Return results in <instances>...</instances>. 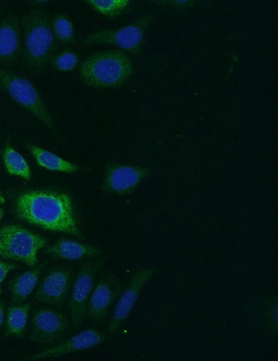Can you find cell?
Masks as SVG:
<instances>
[{"label":"cell","instance_id":"ffe728a7","mask_svg":"<svg viewBox=\"0 0 278 361\" xmlns=\"http://www.w3.org/2000/svg\"><path fill=\"white\" fill-rule=\"evenodd\" d=\"M51 27L56 41L62 44H70L74 39V26L70 17L57 13L50 20Z\"/></svg>","mask_w":278,"mask_h":361},{"label":"cell","instance_id":"52a82bcc","mask_svg":"<svg viewBox=\"0 0 278 361\" xmlns=\"http://www.w3.org/2000/svg\"><path fill=\"white\" fill-rule=\"evenodd\" d=\"M103 265L101 260L87 262L79 270L74 280L68 301L70 317L73 329L83 324L86 316L87 304L94 287L97 271Z\"/></svg>","mask_w":278,"mask_h":361},{"label":"cell","instance_id":"30bf717a","mask_svg":"<svg viewBox=\"0 0 278 361\" xmlns=\"http://www.w3.org/2000/svg\"><path fill=\"white\" fill-rule=\"evenodd\" d=\"M121 290L117 278L108 274L101 278L92 290L87 304L86 315L95 323L101 322Z\"/></svg>","mask_w":278,"mask_h":361},{"label":"cell","instance_id":"4316f807","mask_svg":"<svg viewBox=\"0 0 278 361\" xmlns=\"http://www.w3.org/2000/svg\"><path fill=\"white\" fill-rule=\"evenodd\" d=\"M3 214H4V212H3V209L0 208V220L3 217Z\"/></svg>","mask_w":278,"mask_h":361},{"label":"cell","instance_id":"5b68a950","mask_svg":"<svg viewBox=\"0 0 278 361\" xmlns=\"http://www.w3.org/2000/svg\"><path fill=\"white\" fill-rule=\"evenodd\" d=\"M154 17L147 14L133 23L117 28H104L88 35L81 40V44H108L120 47L133 55L141 52L145 31Z\"/></svg>","mask_w":278,"mask_h":361},{"label":"cell","instance_id":"3957f363","mask_svg":"<svg viewBox=\"0 0 278 361\" xmlns=\"http://www.w3.org/2000/svg\"><path fill=\"white\" fill-rule=\"evenodd\" d=\"M79 73L81 81L89 87L116 88L129 80L133 66L122 51L110 49L89 56L80 64Z\"/></svg>","mask_w":278,"mask_h":361},{"label":"cell","instance_id":"4fadbf2b","mask_svg":"<svg viewBox=\"0 0 278 361\" xmlns=\"http://www.w3.org/2000/svg\"><path fill=\"white\" fill-rule=\"evenodd\" d=\"M150 173L148 168L113 165L109 167L106 174V189L121 195L130 194Z\"/></svg>","mask_w":278,"mask_h":361},{"label":"cell","instance_id":"6da1fadb","mask_svg":"<svg viewBox=\"0 0 278 361\" xmlns=\"http://www.w3.org/2000/svg\"><path fill=\"white\" fill-rule=\"evenodd\" d=\"M15 212L22 221L44 230L81 235L72 201L65 193L26 192L17 199Z\"/></svg>","mask_w":278,"mask_h":361},{"label":"cell","instance_id":"d6986e66","mask_svg":"<svg viewBox=\"0 0 278 361\" xmlns=\"http://www.w3.org/2000/svg\"><path fill=\"white\" fill-rule=\"evenodd\" d=\"M3 160L7 171L28 180L31 171L26 159L13 146L6 145L3 151Z\"/></svg>","mask_w":278,"mask_h":361},{"label":"cell","instance_id":"8992f818","mask_svg":"<svg viewBox=\"0 0 278 361\" xmlns=\"http://www.w3.org/2000/svg\"><path fill=\"white\" fill-rule=\"evenodd\" d=\"M0 85L17 103L29 110L47 126H54L41 95L30 80L0 67Z\"/></svg>","mask_w":278,"mask_h":361},{"label":"cell","instance_id":"83f0119b","mask_svg":"<svg viewBox=\"0 0 278 361\" xmlns=\"http://www.w3.org/2000/svg\"><path fill=\"white\" fill-rule=\"evenodd\" d=\"M0 91L1 92H4L5 91L3 87L1 85H0Z\"/></svg>","mask_w":278,"mask_h":361},{"label":"cell","instance_id":"ba28073f","mask_svg":"<svg viewBox=\"0 0 278 361\" xmlns=\"http://www.w3.org/2000/svg\"><path fill=\"white\" fill-rule=\"evenodd\" d=\"M67 326L68 320L62 312L42 308L33 313L30 339L38 344H49L60 338Z\"/></svg>","mask_w":278,"mask_h":361},{"label":"cell","instance_id":"f1b7e54d","mask_svg":"<svg viewBox=\"0 0 278 361\" xmlns=\"http://www.w3.org/2000/svg\"><path fill=\"white\" fill-rule=\"evenodd\" d=\"M1 7H0V16H1Z\"/></svg>","mask_w":278,"mask_h":361},{"label":"cell","instance_id":"ac0fdd59","mask_svg":"<svg viewBox=\"0 0 278 361\" xmlns=\"http://www.w3.org/2000/svg\"><path fill=\"white\" fill-rule=\"evenodd\" d=\"M31 303L17 304L8 308L6 317V330L9 335L22 337L25 333Z\"/></svg>","mask_w":278,"mask_h":361},{"label":"cell","instance_id":"9c48e42d","mask_svg":"<svg viewBox=\"0 0 278 361\" xmlns=\"http://www.w3.org/2000/svg\"><path fill=\"white\" fill-rule=\"evenodd\" d=\"M72 271L65 267L49 269L38 284L35 298L39 302L61 307L67 296L72 283Z\"/></svg>","mask_w":278,"mask_h":361},{"label":"cell","instance_id":"44dd1931","mask_svg":"<svg viewBox=\"0 0 278 361\" xmlns=\"http://www.w3.org/2000/svg\"><path fill=\"white\" fill-rule=\"evenodd\" d=\"M84 2L97 12L113 19L126 11L130 1L129 0H85Z\"/></svg>","mask_w":278,"mask_h":361},{"label":"cell","instance_id":"5bb4252c","mask_svg":"<svg viewBox=\"0 0 278 361\" xmlns=\"http://www.w3.org/2000/svg\"><path fill=\"white\" fill-rule=\"evenodd\" d=\"M19 18L15 15L5 17L0 22V64L11 66L22 51V32Z\"/></svg>","mask_w":278,"mask_h":361},{"label":"cell","instance_id":"e0dca14e","mask_svg":"<svg viewBox=\"0 0 278 361\" xmlns=\"http://www.w3.org/2000/svg\"><path fill=\"white\" fill-rule=\"evenodd\" d=\"M26 146L38 165L44 168L68 173L74 172L78 169L76 165L60 158L52 152L30 143L26 144Z\"/></svg>","mask_w":278,"mask_h":361},{"label":"cell","instance_id":"2e32d148","mask_svg":"<svg viewBox=\"0 0 278 361\" xmlns=\"http://www.w3.org/2000/svg\"><path fill=\"white\" fill-rule=\"evenodd\" d=\"M42 269V265H36L34 269L17 275L10 284L12 302L22 303L35 288Z\"/></svg>","mask_w":278,"mask_h":361},{"label":"cell","instance_id":"9a60e30c","mask_svg":"<svg viewBox=\"0 0 278 361\" xmlns=\"http://www.w3.org/2000/svg\"><path fill=\"white\" fill-rule=\"evenodd\" d=\"M100 252V249L96 246L83 244L68 238L59 239L44 250V253L49 255L67 260L95 256Z\"/></svg>","mask_w":278,"mask_h":361},{"label":"cell","instance_id":"7a4b0ae2","mask_svg":"<svg viewBox=\"0 0 278 361\" xmlns=\"http://www.w3.org/2000/svg\"><path fill=\"white\" fill-rule=\"evenodd\" d=\"M21 27L24 62L28 69L40 72L58 49L47 13L42 9L28 11L22 18Z\"/></svg>","mask_w":278,"mask_h":361},{"label":"cell","instance_id":"277c9868","mask_svg":"<svg viewBox=\"0 0 278 361\" xmlns=\"http://www.w3.org/2000/svg\"><path fill=\"white\" fill-rule=\"evenodd\" d=\"M47 244L46 239L18 225H6L0 229V257L3 259L34 267L38 252Z\"/></svg>","mask_w":278,"mask_h":361},{"label":"cell","instance_id":"cb8c5ba5","mask_svg":"<svg viewBox=\"0 0 278 361\" xmlns=\"http://www.w3.org/2000/svg\"><path fill=\"white\" fill-rule=\"evenodd\" d=\"M15 266L12 264L0 261V294L1 293V283L8 272L15 269Z\"/></svg>","mask_w":278,"mask_h":361},{"label":"cell","instance_id":"7402d4cb","mask_svg":"<svg viewBox=\"0 0 278 361\" xmlns=\"http://www.w3.org/2000/svg\"><path fill=\"white\" fill-rule=\"evenodd\" d=\"M51 62L52 67L56 71L61 72H72L79 63V57L75 51L65 49L57 51Z\"/></svg>","mask_w":278,"mask_h":361},{"label":"cell","instance_id":"d4e9b609","mask_svg":"<svg viewBox=\"0 0 278 361\" xmlns=\"http://www.w3.org/2000/svg\"><path fill=\"white\" fill-rule=\"evenodd\" d=\"M3 316H4V304L3 303H0V327L1 326L3 321Z\"/></svg>","mask_w":278,"mask_h":361},{"label":"cell","instance_id":"484cf974","mask_svg":"<svg viewBox=\"0 0 278 361\" xmlns=\"http://www.w3.org/2000/svg\"><path fill=\"white\" fill-rule=\"evenodd\" d=\"M4 202H5V199H4L3 196L1 194V193L0 192V203H3Z\"/></svg>","mask_w":278,"mask_h":361},{"label":"cell","instance_id":"603a6c76","mask_svg":"<svg viewBox=\"0 0 278 361\" xmlns=\"http://www.w3.org/2000/svg\"><path fill=\"white\" fill-rule=\"evenodd\" d=\"M158 2H160L162 4H165L167 6H170L172 7H174L177 8H181V9L189 8L192 7L195 3L194 1H186V0H184V1H160Z\"/></svg>","mask_w":278,"mask_h":361},{"label":"cell","instance_id":"7c38bea8","mask_svg":"<svg viewBox=\"0 0 278 361\" xmlns=\"http://www.w3.org/2000/svg\"><path fill=\"white\" fill-rule=\"evenodd\" d=\"M106 337L99 330L86 329L53 347L38 352L30 359L34 360L56 358L73 352L88 350L104 343Z\"/></svg>","mask_w":278,"mask_h":361},{"label":"cell","instance_id":"8fae6325","mask_svg":"<svg viewBox=\"0 0 278 361\" xmlns=\"http://www.w3.org/2000/svg\"><path fill=\"white\" fill-rule=\"evenodd\" d=\"M154 270L150 268L139 269L131 278L128 286L121 294L108 326V332L115 334L131 312L139 293Z\"/></svg>","mask_w":278,"mask_h":361}]
</instances>
